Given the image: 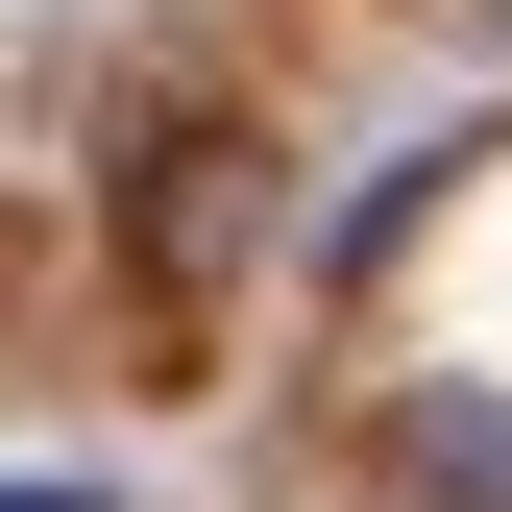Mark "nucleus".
Instances as JSON below:
<instances>
[{
  "label": "nucleus",
  "mask_w": 512,
  "mask_h": 512,
  "mask_svg": "<svg viewBox=\"0 0 512 512\" xmlns=\"http://www.w3.org/2000/svg\"><path fill=\"white\" fill-rule=\"evenodd\" d=\"M391 488L415 512H512V391H415L391 415Z\"/></svg>",
  "instance_id": "1"
},
{
  "label": "nucleus",
  "mask_w": 512,
  "mask_h": 512,
  "mask_svg": "<svg viewBox=\"0 0 512 512\" xmlns=\"http://www.w3.org/2000/svg\"><path fill=\"white\" fill-rule=\"evenodd\" d=\"M220 244H244V147H171L147 171V269H220Z\"/></svg>",
  "instance_id": "2"
},
{
  "label": "nucleus",
  "mask_w": 512,
  "mask_h": 512,
  "mask_svg": "<svg viewBox=\"0 0 512 512\" xmlns=\"http://www.w3.org/2000/svg\"><path fill=\"white\" fill-rule=\"evenodd\" d=\"M488 25H512V0H488Z\"/></svg>",
  "instance_id": "4"
},
{
  "label": "nucleus",
  "mask_w": 512,
  "mask_h": 512,
  "mask_svg": "<svg viewBox=\"0 0 512 512\" xmlns=\"http://www.w3.org/2000/svg\"><path fill=\"white\" fill-rule=\"evenodd\" d=\"M0 512H98V488H0Z\"/></svg>",
  "instance_id": "3"
}]
</instances>
